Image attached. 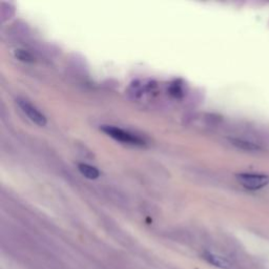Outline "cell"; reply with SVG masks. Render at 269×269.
Wrapping results in <instances>:
<instances>
[{
	"label": "cell",
	"instance_id": "obj_1",
	"mask_svg": "<svg viewBox=\"0 0 269 269\" xmlns=\"http://www.w3.org/2000/svg\"><path fill=\"white\" fill-rule=\"evenodd\" d=\"M101 131L105 133L107 136H110L111 138L124 144L133 145V146H143L145 144L140 137L113 125H102Z\"/></svg>",
	"mask_w": 269,
	"mask_h": 269
},
{
	"label": "cell",
	"instance_id": "obj_2",
	"mask_svg": "<svg viewBox=\"0 0 269 269\" xmlns=\"http://www.w3.org/2000/svg\"><path fill=\"white\" fill-rule=\"evenodd\" d=\"M239 183L247 189L258 190L269 184V176L255 173H243L237 176Z\"/></svg>",
	"mask_w": 269,
	"mask_h": 269
},
{
	"label": "cell",
	"instance_id": "obj_3",
	"mask_svg": "<svg viewBox=\"0 0 269 269\" xmlns=\"http://www.w3.org/2000/svg\"><path fill=\"white\" fill-rule=\"evenodd\" d=\"M17 103L19 105V107L21 109V111L27 115V117L34 122L35 124H37L38 127H45L47 123V120L46 117L36 107L34 106L32 103H30L29 101L24 100V99H20L18 98L17 99Z\"/></svg>",
	"mask_w": 269,
	"mask_h": 269
},
{
	"label": "cell",
	"instance_id": "obj_4",
	"mask_svg": "<svg viewBox=\"0 0 269 269\" xmlns=\"http://www.w3.org/2000/svg\"><path fill=\"white\" fill-rule=\"evenodd\" d=\"M78 169L81 173V175H83L85 178H87L89 180H95L97 178H99V176H100L99 170H98L95 166H92L89 164L80 163V164H78Z\"/></svg>",
	"mask_w": 269,
	"mask_h": 269
},
{
	"label": "cell",
	"instance_id": "obj_5",
	"mask_svg": "<svg viewBox=\"0 0 269 269\" xmlns=\"http://www.w3.org/2000/svg\"><path fill=\"white\" fill-rule=\"evenodd\" d=\"M232 142V144L237 148L241 149V150H245V151H258L260 150V146L254 142L247 141V140H243V139H231L230 140Z\"/></svg>",
	"mask_w": 269,
	"mask_h": 269
},
{
	"label": "cell",
	"instance_id": "obj_6",
	"mask_svg": "<svg viewBox=\"0 0 269 269\" xmlns=\"http://www.w3.org/2000/svg\"><path fill=\"white\" fill-rule=\"evenodd\" d=\"M16 57H17L19 60H21V61H27V62L33 61L32 56H31L29 53L24 52V51H22V50H18V51L16 52Z\"/></svg>",
	"mask_w": 269,
	"mask_h": 269
}]
</instances>
